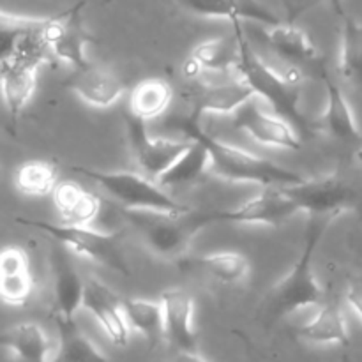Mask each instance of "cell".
<instances>
[{"label":"cell","instance_id":"7","mask_svg":"<svg viewBox=\"0 0 362 362\" xmlns=\"http://www.w3.org/2000/svg\"><path fill=\"white\" fill-rule=\"evenodd\" d=\"M286 197L296 204L297 211L308 218L336 221L339 216L356 211L359 205V193L339 173H327L313 179L283 187Z\"/></svg>","mask_w":362,"mask_h":362},{"label":"cell","instance_id":"26","mask_svg":"<svg viewBox=\"0 0 362 362\" xmlns=\"http://www.w3.org/2000/svg\"><path fill=\"white\" fill-rule=\"evenodd\" d=\"M0 346L18 362H48L53 352L52 339L35 322H20L0 332Z\"/></svg>","mask_w":362,"mask_h":362},{"label":"cell","instance_id":"15","mask_svg":"<svg viewBox=\"0 0 362 362\" xmlns=\"http://www.w3.org/2000/svg\"><path fill=\"white\" fill-rule=\"evenodd\" d=\"M81 308L98 322L113 345L127 346L131 331L124 317L122 297L117 296L108 285L94 276L85 279Z\"/></svg>","mask_w":362,"mask_h":362},{"label":"cell","instance_id":"18","mask_svg":"<svg viewBox=\"0 0 362 362\" xmlns=\"http://www.w3.org/2000/svg\"><path fill=\"white\" fill-rule=\"evenodd\" d=\"M52 276L55 318L76 320L81 310L85 278L78 271L73 255L57 243H52Z\"/></svg>","mask_w":362,"mask_h":362},{"label":"cell","instance_id":"33","mask_svg":"<svg viewBox=\"0 0 362 362\" xmlns=\"http://www.w3.org/2000/svg\"><path fill=\"white\" fill-rule=\"evenodd\" d=\"M59 184V168L46 159H28L14 173V186L23 197L42 198L53 193Z\"/></svg>","mask_w":362,"mask_h":362},{"label":"cell","instance_id":"35","mask_svg":"<svg viewBox=\"0 0 362 362\" xmlns=\"http://www.w3.org/2000/svg\"><path fill=\"white\" fill-rule=\"evenodd\" d=\"M173 362H211L202 357L198 352H177Z\"/></svg>","mask_w":362,"mask_h":362},{"label":"cell","instance_id":"13","mask_svg":"<svg viewBox=\"0 0 362 362\" xmlns=\"http://www.w3.org/2000/svg\"><path fill=\"white\" fill-rule=\"evenodd\" d=\"M193 83L197 85L189 95L191 112L187 115L194 120H202L204 115H235L257 99L239 76H223V80Z\"/></svg>","mask_w":362,"mask_h":362},{"label":"cell","instance_id":"20","mask_svg":"<svg viewBox=\"0 0 362 362\" xmlns=\"http://www.w3.org/2000/svg\"><path fill=\"white\" fill-rule=\"evenodd\" d=\"M320 78L325 87V106L320 119H317V129L324 131L341 144L359 145L362 141L361 127L345 92L325 71Z\"/></svg>","mask_w":362,"mask_h":362},{"label":"cell","instance_id":"16","mask_svg":"<svg viewBox=\"0 0 362 362\" xmlns=\"http://www.w3.org/2000/svg\"><path fill=\"white\" fill-rule=\"evenodd\" d=\"M240 35H243V30L237 25V34L205 39L198 42L184 62V76L191 81H198L204 74L237 76Z\"/></svg>","mask_w":362,"mask_h":362},{"label":"cell","instance_id":"25","mask_svg":"<svg viewBox=\"0 0 362 362\" xmlns=\"http://www.w3.org/2000/svg\"><path fill=\"white\" fill-rule=\"evenodd\" d=\"M52 198L64 225L90 226L98 219L103 207V202L98 194L74 180H64L57 184Z\"/></svg>","mask_w":362,"mask_h":362},{"label":"cell","instance_id":"10","mask_svg":"<svg viewBox=\"0 0 362 362\" xmlns=\"http://www.w3.org/2000/svg\"><path fill=\"white\" fill-rule=\"evenodd\" d=\"M299 214L296 204L285 194L283 187H264L250 200L243 202L233 209H214L212 219L214 225H260L281 226L293 216Z\"/></svg>","mask_w":362,"mask_h":362},{"label":"cell","instance_id":"30","mask_svg":"<svg viewBox=\"0 0 362 362\" xmlns=\"http://www.w3.org/2000/svg\"><path fill=\"white\" fill-rule=\"evenodd\" d=\"M122 306L129 331L138 332L151 346H158L165 339L163 311L159 300L127 297V299H122Z\"/></svg>","mask_w":362,"mask_h":362},{"label":"cell","instance_id":"4","mask_svg":"<svg viewBox=\"0 0 362 362\" xmlns=\"http://www.w3.org/2000/svg\"><path fill=\"white\" fill-rule=\"evenodd\" d=\"M129 225L148 251L168 262H184L194 237L214 225L212 211L191 209L182 214L161 212H126Z\"/></svg>","mask_w":362,"mask_h":362},{"label":"cell","instance_id":"38","mask_svg":"<svg viewBox=\"0 0 362 362\" xmlns=\"http://www.w3.org/2000/svg\"><path fill=\"white\" fill-rule=\"evenodd\" d=\"M0 175H2V168H0Z\"/></svg>","mask_w":362,"mask_h":362},{"label":"cell","instance_id":"5","mask_svg":"<svg viewBox=\"0 0 362 362\" xmlns=\"http://www.w3.org/2000/svg\"><path fill=\"white\" fill-rule=\"evenodd\" d=\"M14 221L21 226H28L37 232L45 233L52 239V243L60 244L66 247L71 255L87 258L108 271L117 274L129 276V264H127L126 251H124L122 240L124 232H99L92 226H74L64 225V223H52L45 219L16 218Z\"/></svg>","mask_w":362,"mask_h":362},{"label":"cell","instance_id":"14","mask_svg":"<svg viewBox=\"0 0 362 362\" xmlns=\"http://www.w3.org/2000/svg\"><path fill=\"white\" fill-rule=\"evenodd\" d=\"M235 127L243 131L247 138L262 147L281 148V151H300L303 136L296 131L292 124L272 113L271 110L262 108L258 99L244 106L235 115Z\"/></svg>","mask_w":362,"mask_h":362},{"label":"cell","instance_id":"22","mask_svg":"<svg viewBox=\"0 0 362 362\" xmlns=\"http://www.w3.org/2000/svg\"><path fill=\"white\" fill-rule=\"evenodd\" d=\"M41 66L30 60L14 59L0 67V95L11 122L16 124L37 87Z\"/></svg>","mask_w":362,"mask_h":362},{"label":"cell","instance_id":"28","mask_svg":"<svg viewBox=\"0 0 362 362\" xmlns=\"http://www.w3.org/2000/svg\"><path fill=\"white\" fill-rule=\"evenodd\" d=\"M57 345L48 362H108L98 345L80 329L76 320L55 318Z\"/></svg>","mask_w":362,"mask_h":362},{"label":"cell","instance_id":"34","mask_svg":"<svg viewBox=\"0 0 362 362\" xmlns=\"http://www.w3.org/2000/svg\"><path fill=\"white\" fill-rule=\"evenodd\" d=\"M345 300L346 304H349L350 310H352L362 322V278L352 279V281L349 283L345 292Z\"/></svg>","mask_w":362,"mask_h":362},{"label":"cell","instance_id":"39","mask_svg":"<svg viewBox=\"0 0 362 362\" xmlns=\"http://www.w3.org/2000/svg\"><path fill=\"white\" fill-rule=\"evenodd\" d=\"M361 255H362V246H361Z\"/></svg>","mask_w":362,"mask_h":362},{"label":"cell","instance_id":"31","mask_svg":"<svg viewBox=\"0 0 362 362\" xmlns=\"http://www.w3.org/2000/svg\"><path fill=\"white\" fill-rule=\"evenodd\" d=\"M191 147L159 177L156 182L161 187H180L191 186L198 182L205 173L211 172L209 152L200 141L191 140Z\"/></svg>","mask_w":362,"mask_h":362},{"label":"cell","instance_id":"9","mask_svg":"<svg viewBox=\"0 0 362 362\" xmlns=\"http://www.w3.org/2000/svg\"><path fill=\"white\" fill-rule=\"evenodd\" d=\"M126 124L134 161L145 172L144 175L152 180H158L193 144L189 138L180 140V138L151 136L147 131V124L127 115V113Z\"/></svg>","mask_w":362,"mask_h":362},{"label":"cell","instance_id":"40","mask_svg":"<svg viewBox=\"0 0 362 362\" xmlns=\"http://www.w3.org/2000/svg\"><path fill=\"white\" fill-rule=\"evenodd\" d=\"M290 2H292V0H290ZM290 2H288V6H290Z\"/></svg>","mask_w":362,"mask_h":362},{"label":"cell","instance_id":"6","mask_svg":"<svg viewBox=\"0 0 362 362\" xmlns=\"http://www.w3.org/2000/svg\"><path fill=\"white\" fill-rule=\"evenodd\" d=\"M78 175L90 179L98 184L110 198L122 205L126 212H161V214H182L193 207L173 198L165 187L147 175L127 170H106L90 168V166H71Z\"/></svg>","mask_w":362,"mask_h":362},{"label":"cell","instance_id":"23","mask_svg":"<svg viewBox=\"0 0 362 362\" xmlns=\"http://www.w3.org/2000/svg\"><path fill=\"white\" fill-rule=\"evenodd\" d=\"M297 336L311 345L349 346L350 334L345 311L336 297H325L313 317L296 329Z\"/></svg>","mask_w":362,"mask_h":362},{"label":"cell","instance_id":"2","mask_svg":"<svg viewBox=\"0 0 362 362\" xmlns=\"http://www.w3.org/2000/svg\"><path fill=\"white\" fill-rule=\"evenodd\" d=\"M170 124L179 129L184 138L200 141L207 148L211 172L226 182L251 184V186H260L264 189V187L292 186L304 179L293 170L272 163L264 156H258L246 148L219 140L202 127L200 120L191 119L189 115L175 117L170 120Z\"/></svg>","mask_w":362,"mask_h":362},{"label":"cell","instance_id":"3","mask_svg":"<svg viewBox=\"0 0 362 362\" xmlns=\"http://www.w3.org/2000/svg\"><path fill=\"white\" fill-rule=\"evenodd\" d=\"M334 221L308 218L304 230L303 250L290 271L272 286L265 300V313L272 318H285L308 308H318L325 296V290L318 283L313 262L317 247L320 246L325 232Z\"/></svg>","mask_w":362,"mask_h":362},{"label":"cell","instance_id":"37","mask_svg":"<svg viewBox=\"0 0 362 362\" xmlns=\"http://www.w3.org/2000/svg\"><path fill=\"white\" fill-rule=\"evenodd\" d=\"M357 158H359V161L362 163V141L359 144V147H357Z\"/></svg>","mask_w":362,"mask_h":362},{"label":"cell","instance_id":"11","mask_svg":"<svg viewBox=\"0 0 362 362\" xmlns=\"http://www.w3.org/2000/svg\"><path fill=\"white\" fill-rule=\"evenodd\" d=\"M46 18L18 16L0 11V67L14 59L30 60L42 66L48 62V48L42 39Z\"/></svg>","mask_w":362,"mask_h":362},{"label":"cell","instance_id":"17","mask_svg":"<svg viewBox=\"0 0 362 362\" xmlns=\"http://www.w3.org/2000/svg\"><path fill=\"white\" fill-rule=\"evenodd\" d=\"M165 339L177 352H198V331L194 325V300L186 290L170 288L159 297Z\"/></svg>","mask_w":362,"mask_h":362},{"label":"cell","instance_id":"27","mask_svg":"<svg viewBox=\"0 0 362 362\" xmlns=\"http://www.w3.org/2000/svg\"><path fill=\"white\" fill-rule=\"evenodd\" d=\"M207 278L225 286H239L250 278L251 260L240 251H212L186 262Z\"/></svg>","mask_w":362,"mask_h":362},{"label":"cell","instance_id":"19","mask_svg":"<svg viewBox=\"0 0 362 362\" xmlns=\"http://www.w3.org/2000/svg\"><path fill=\"white\" fill-rule=\"evenodd\" d=\"M64 87L94 108H110L119 103L124 94V83L117 73L92 62L71 71L64 80Z\"/></svg>","mask_w":362,"mask_h":362},{"label":"cell","instance_id":"8","mask_svg":"<svg viewBox=\"0 0 362 362\" xmlns=\"http://www.w3.org/2000/svg\"><path fill=\"white\" fill-rule=\"evenodd\" d=\"M83 6L85 2H78L55 16H48L42 28V39L49 57L67 64L71 69H78L90 62L87 57L90 35L81 16Z\"/></svg>","mask_w":362,"mask_h":362},{"label":"cell","instance_id":"12","mask_svg":"<svg viewBox=\"0 0 362 362\" xmlns=\"http://www.w3.org/2000/svg\"><path fill=\"white\" fill-rule=\"evenodd\" d=\"M264 39L269 49L279 59L281 66H274L281 71L297 69L306 74L308 69H317L322 73V57L317 45L304 28L297 27L293 21L264 27Z\"/></svg>","mask_w":362,"mask_h":362},{"label":"cell","instance_id":"21","mask_svg":"<svg viewBox=\"0 0 362 362\" xmlns=\"http://www.w3.org/2000/svg\"><path fill=\"white\" fill-rule=\"evenodd\" d=\"M35 290L30 257L20 246L0 250V300L7 306L21 308L28 304Z\"/></svg>","mask_w":362,"mask_h":362},{"label":"cell","instance_id":"36","mask_svg":"<svg viewBox=\"0 0 362 362\" xmlns=\"http://www.w3.org/2000/svg\"><path fill=\"white\" fill-rule=\"evenodd\" d=\"M325 2L329 4V7H331L338 16L345 18V0H325Z\"/></svg>","mask_w":362,"mask_h":362},{"label":"cell","instance_id":"1","mask_svg":"<svg viewBox=\"0 0 362 362\" xmlns=\"http://www.w3.org/2000/svg\"><path fill=\"white\" fill-rule=\"evenodd\" d=\"M237 76L251 88L258 101H264L267 108L296 127L304 138L317 133V120L308 117L300 106L303 83L306 74L300 71H281L255 52L244 35H240Z\"/></svg>","mask_w":362,"mask_h":362},{"label":"cell","instance_id":"24","mask_svg":"<svg viewBox=\"0 0 362 362\" xmlns=\"http://www.w3.org/2000/svg\"><path fill=\"white\" fill-rule=\"evenodd\" d=\"M177 2L198 16L228 20L235 25L247 20L257 21L262 27H271L283 21L257 0H177Z\"/></svg>","mask_w":362,"mask_h":362},{"label":"cell","instance_id":"29","mask_svg":"<svg viewBox=\"0 0 362 362\" xmlns=\"http://www.w3.org/2000/svg\"><path fill=\"white\" fill-rule=\"evenodd\" d=\"M175 92L163 78H147L131 90L127 101V115L147 124L165 115L172 106Z\"/></svg>","mask_w":362,"mask_h":362},{"label":"cell","instance_id":"32","mask_svg":"<svg viewBox=\"0 0 362 362\" xmlns=\"http://www.w3.org/2000/svg\"><path fill=\"white\" fill-rule=\"evenodd\" d=\"M338 69L346 83L362 90V21L343 18Z\"/></svg>","mask_w":362,"mask_h":362}]
</instances>
